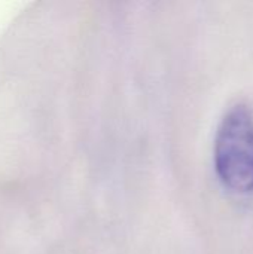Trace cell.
<instances>
[{"mask_svg":"<svg viewBox=\"0 0 253 254\" xmlns=\"http://www.w3.org/2000/svg\"><path fill=\"white\" fill-rule=\"evenodd\" d=\"M213 158L216 174L228 190L253 193V113L248 106L237 104L222 118Z\"/></svg>","mask_w":253,"mask_h":254,"instance_id":"obj_1","label":"cell"}]
</instances>
